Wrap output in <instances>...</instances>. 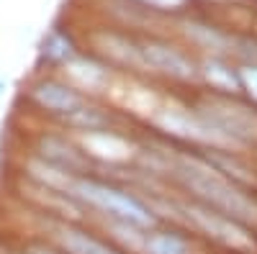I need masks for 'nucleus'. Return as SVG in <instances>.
Wrapping results in <instances>:
<instances>
[{
  "instance_id": "obj_1",
  "label": "nucleus",
  "mask_w": 257,
  "mask_h": 254,
  "mask_svg": "<svg viewBox=\"0 0 257 254\" xmlns=\"http://www.w3.org/2000/svg\"><path fill=\"white\" fill-rule=\"evenodd\" d=\"M175 172L208 205H213L216 210H221V213L237 218V221L257 223V205L244 193H239L216 167H211L208 162H201V159H193V157H180Z\"/></svg>"
},
{
  "instance_id": "obj_2",
  "label": "nucleus",
  "mask_w": 257,
  "mask_h": 254,
  "mask_svg": "<svg viewBox=\"0 0 257 254\" xmlns=\"http://www.w3.org/2000/svg\"><path fill=\"white\" fill-rule=\"evenodd\" d=\"M75 198L90 203L105 213H111L116 218H121L123 223H132V226H152V213L132 195L121 193L116 187H108V185H100V182H93V180H75L72 185V193Z\"/></svg>"
},
{
  "instance_id": "obj_3",
  "label": "nucleus",
  "mask_w": 257,
  "mask_h": 254,
  "mask_svg": "<svg viewBox=\"0 0 257 254\" xmlns=\"http://www.w3.org/2000/svg\"><path fill=\"white\" fill-rule=\"evenodd\" d=\"M185 216L188 221L201 228L206 236L221 241L224 246H231V249H239V251H254L257 244L252 239V234H247V228L226 213H219V210H211V208H203V205H185Z\"/></svg>"
},
{
  "instance_id": "obj_4",
  "label": "nucleus",
  "mask_w": 257,
  "mask_h": 254,
  "mask_svg": "<svg viewBox=\"0 0 257 254\" xmlns=\"http://www.w3.org/2000/svg\"><path fill=\"white\" fill-rule=\"evenodd\" d=\"M201 116L216 131H221L231 144L234 141H257V116L252 111H247L244 105L213 100L206 105V111Z\"/></svg>"
},
{
  "instance_id": "obj_5",
  "label": "nucleus",
  "mask_w": 257,
  "mask_h": 254,
  "mask_svg": "<svg viewBox=\"0 0 257 254\" xmlns=\"http://www.w3.org/2000/svg\"><path fill=\"white\" fill-rule=\"evenodd\" d=\"M155 121L162 126L165 131L190 139V141H203V144H231L221 131H216L213 126L201 116V113H188L180 108H167V111H157Z\"/></svg>"
},
{
  "instance_id": "obj_6",
  "label": "nucleus",
  "mask_w": 257,
  "mask_h": 254,
  "mask_svg": "<svg viewBox=\"0 0 257 254\" xmlns=\"http://www.w3.org/2000/svg\"><path fill=\"white\" fill-rule=\"evenodd\" d=\"M142 54V65L162 72L167 77H175V80H193L196 77V65L175 47L162 44V41H147V44L139 47Z\"/></svg>"
},
{
  "instance_id": "obj_7",
  "label": "nucleus",
  "mask_w": 257,
  "mask_h": 254,
  "mask_svg": "<svg viewBox=\"0 0 257 254\" xmlns=\"http://www.w3.org/2000/svg\"><path fill=\"white\" fill-rule=\"evenodd\" d=\"M80 144H82L85 154L105 159V162H126L134 154V146L126 139H121L116 134H108V131H100V129L80 134Z\"/></svg>"
},
{
  "instance_id": "obj_8",
  "label": "nucleus",
  "mask_w": 257,
  "mask_h": 254,
  "mask_svg": "<svg viewBox=\"0 0 257 254\" xmlns=\"http://www.w3.org/2000/svg\"><path fill=\"white\" fill-rule=\"evenodd\" d=\"M34 98H36L39 105H44L47 111L64 113V116H72L75 111L85 108L82 98H80L72 88H67V85H59V82H41V85H36Z\"/></svg>"
},
{
  "instance_id": "obj_9",
  "label": "nucleus",
  "mask_w": 257,
  "mask_h": 254,
  "mask_svg": "<svg viewBox=\"0 0 257 254\" xmlns=\"http://www.w3.org/2000/svg\"><path fill=\"white\" fill-rule=\"evenodd\" d=\"M57 241L64 246L67 254H118L111 246H105L103 241L93 239L90 234L77 231V228H70V226H59L57 228Z\"/></svg>"
},
{
  "instance_id": "obj_10",
  "label": "nucleus",
  "mask_w": 257,
  "mask_h": 254,
  "mask_svg": "<svg viewBox=\"0 0 257 254\" xmlns=\"http://www.w3.org/2000/svg\"><path fill=\"white\" fill-rule=\"evenodd\" d=\"M31 175L47 185L54 193H72V185H75V177L70 175V169H62L57 164H47V162H31Z\"/></svg>"
},
{
  "instance_id": "obj_11",
  "label": "nucleus",
  "mask_w": 257,
  "mask_h": 254,
  "mask_svg": "<svg viewBox=\"0 0 257 254\" xmlns=\"http://www.w3.org/2000/svg\"><path fill=\"white\" fill-rule=\"evenodd\" d=\"M67 75L85 90H100L105 82H108V75H105L103 67L93 65V62H72L67 67Z\"/></svg>"
},
{
  "instance_id": "obj_12",
  "label": "nucleus",
  "mask_w": 257,
  "mask_h": 254,
  "mask_svg": "<svg viewBox=\"0 0 257 254\" xmlns=\"http://www.w3.org/2000/svg\"><path fill=\"white\" fill-rule=\"evenodd\" d=\"M147 254H188V246L175 234H147L144 246Z\"/></svg>"
},
{
  "instance_id": "obj_13",
  "label": "nucleus",
  "mask_w": 257,
  "mask_h": 254,
  "mask_svg": "<svg viewBox=\"0 0 257 254\" xmlns=\"http://www.w3.org/2000/svg\"><path fill=\"white\" fill-rule=\"evenodd\" d=\"M100 41H105V54H111L113 59L123 62V65H132V67H142V54H139V47L128 44L123 39H116V36H103Z\"/></svg>"
},
{
  "instance_id": "obj_14",
  "label": "nucleus",
  "mask_w": 257,
  "mask_h": 254,
  "mask_svg": "<svg viewBox=\"0 0 257 254\" xmlns=\"http://www.w3.org/2000/svg\"><path fill=\"white\" fill-rule=\"evenodd\" d=\"M44 154L57 164V167H62V169H77L80 164H82V159H80V154L77 152H72L70 146H64L62 141H54V139H49V141H44Z\"/></svg>"
},
{
  "instance_id": "obj_15",
  "label": "nucleus",
  "mask_w": 257,
  "mask_h": 254,
  "mask_svg": "<svg viewBox=\"0 0 257 254\" xmlns=\"http://www.w3.org/2000/svg\"><path fill=\"white\" fill-rule=\"evenodd\" d=\"M203 72H206L208 82L216 85V88H221V90H237V85H239V80L231 75V70L224 67V65H219V62H206V70Z\"/></svg>"
},
{
  "instance_id": "obj_16",
  "label": "nucleus",
  "mask_w": 257,
  "mask_h": 254,
  "mask_svg": "<svg viewBox=\"0 0 257 254\" xmlns=\"http://www.w3.org/2000/svg\"><path fill=\"white\" fill-rule=\"evenodd\" d=\"M239 82L247 88V93L257 100V67H244L239 72Z\"/></svg>"
},
{
  "instance_id": "obj_17",
  "label": "nucleus",
  "mask_w": 257,
  "mask_h": 254,
  "mask_svg": "<svg viewBox=\"0 0 257 254\" xmlns=\"http://www.w3.org/2000/svg\"><path fill=\"white\" fill-rule=\"evenodd\" d=\"M144 3L157 6V8H175V6H180V3H183V0H144Z\"/></svg>"
},
{
  "instance_id": "obj_18",
  "label": "nucleus",
  "mask_w": 257,
  "mask_h": 254,
  "mask_svg": "<svg viewBox=\"0 0 257 254\" xmlns=\"http://www.w3.org/2000/svg\"><path fill=\"white\" fill-rule=\"evenodd\" d=\"M31 254H57V251H52V249H44V246H34V249H31Z\"/></svg>"
}]
</instances>
